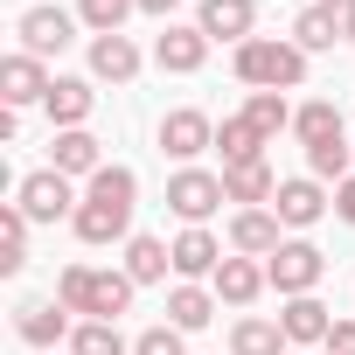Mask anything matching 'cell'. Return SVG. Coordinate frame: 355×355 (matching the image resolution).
<instances>
[{
  "instance_id": "1",
  "label": "cell",
  "mask_w": 355,
  "mask_h": 355,
  "mask_svg": "<svg viewBox=\"0 0 355 355\" xmlns=\"http://www.w3.org/2000/svg\"><path fill=\"white\" fill-rule=\"evenodd\" d=\"M132 209H139V174L125 160H105L84 182V202H77L70 230H77V244H125L132 237Z\"/></svg>"
},
{
  "instance_id": "2",
  "label": "cell",
  "mask_w": 355,
  "mask_h": 355,
  "mask_svg": "<svg viewBox=\"0 0 355 355\" xmlns=\"http://www.w3.org/2000/svg\"><path fill=\"white\" fill-rule=\"evenodd\" d=\"M230 70L244 91H300L306 84V49L293 35H251L230 49Z\"/></svg>"
},
{
  "instance_id": "3",
  "label": "cell",
  "mask_w": 355,
  "mask_h": 355,
  "mask_svg": "<svg viewBox=\"0 0 355 355\" xmlns=\"http://www.w3.org/2000/svg\"><path fill=\"white\" fill-rule=\"evenodd\" d=\"M132 279L125 272H105V265H63L56 272V300L70 306V313H84V320H119V313H132Z\"/></svg>"
},
{
  "instance_id": "4",
  "label": "cell",
  "mask_w": 355,
  "mask_h": 355,
  "mask_svg": "<svg viewBox=\"0 0 355 355\" xmlns=\"http://www.w3.org/2000/svg\"><path fill=\"white\" fill-rule=\"evenodd\" d=\"M15 202H21L28 223H70L77 202H84V189L70 182V174H56V167H35V174L15 182Z\"/></svg>"
},
{
  "instance_id": "5",
  "label": "cell",
  "mask_w": 355,
  "mask_h": 355,
  "mask_svg": "<svg viewBox=\"0 0 355 355\" xmlns=\"http://www.w3.org/2000/svg\"><path fill=\"white\" fill-rule=\"evenodd\" d=\"M265 279H272V293H279V300H300V293H313V286L327 279V258H320V244L286 237V244L265 258Z\"/></svg>"
},
{
  "instance_id": "6",
  "label": "cell",
  "mask_w": 355,
  "mask_h": 355,
  "mask_svg": "<svg viewBox=\"0 0 355 355\" xmlns=\"http://www.w3.org/2000/svg\"><path fill=\"white\" fill-rule=\"evenodd\" d=\"M153 139H160V153H167V160L196 167V160L216 146V119H209V112H196V105H174V112L160 119V132H153Z\"/></svg>"
},
{
  "instance_id": "7",
  "label": "cell",
  "mask_w": 355,
  "mask_h": 355,
  "mask_svg": "<svg viewBox=\"0 0 355 355\" xmlns=\"http://www.w3.org/2000/svg\"><path fill=\"white\" fill-rule=\"evenodd\" d=\"M167 209L182 216V223H209V216L223 209V174H209V167H174V174H167Z\"/></svg>"
},
{
  "instance_id": "8",
  "label": "cell",
  "mask_w": 355,
  "mask_h": 355,
  "mask_svg": "<svg viewBox=\"0 0 355 355\" xmlns=\"http://www.w3.org/2000/svg\"><path fill=\"white\" fill-rule=\"evenodd\" d=\"M77 28H84V21H77V8H28V15L15 21L21 49H28V56H42V63H49V56H63V49L77 42Z\"/></svg>"
},
{
  "instance_id": "9",
  "label": "cell",
  "mask_w": 355,
  "mask_h": 355,
  "mask_svg": "<svg viewBox=\"0 0 355 355\" xmlns=\"http://www.w3.org/2000/svg\"><path fill=\"white\" fill-rule=\"evenodd\" d=\"M153 63H160L167 77H196V70L209 63V35H202L196 21H160V35H153Z\"/></svg>"
},
{
  "instance_id": "10",
  "label": "cell",
  "mask_w": 355,
  "mask_h": 355,
  "mask_svg": "<svg viewBox=\"0 0 355 355\" xmlns=\"http://www.w3.org/2000/svg\"><path fill=\"white\" fill-rule=\"evenodd\" d=\"M49 63L42 56H28V49H15V56H0V105L8 112H28V105H42L49 98Z\"/></svg>"
},
{
  "instance_id": "11",
  "label": "cell",
  "mask_w": 355,
  "mask_h": 355,
  "mask_svg": "<svg viewBox=\"0 0 355 355\" xmlns=\"http://www.w3.org/2000/svg\"><path fill=\"white\" fill-rule=\"evenodd\" d=\"M327 209H334L327 202V182H313V174H293V182H279V196H272V216L286 230H313Z\"/></svg>"
},
{
  "instance_id": "12",
  "label": "cell",
  "mask_w": 355,
  "mask_h": 355,
  "mask_svg": "<svg viewBox=\"0 0 355 355\" xmlns=\"http://www.w3.org/2000/svg\"><path fill=\"white\" fill-rule=\"evenodd\" d=\"M223 244H230L237 258H272V251L286 244V223H279L272 209H230V223H223Z\"/></svg>"
},
{
  "instance_id": "13",
  "label": "cell",
  "mask_w": 355,
  "mask_h": 355,
  "mask_svg": "<svg viewBox=\"0 0 355 355\" xmlns=\"http://www.w3.org/2000/svg\"><path fill=\"white\" fill-rule=\"evenodd\" d=\"M15 334H21L28 348H56V341L77 334V313H70L63 300H21V306H15Z\"/></svg>"
},
{
  "instance_id": "14",
  "label": "cell",
  "mask_w": 355,
  "mask_h": 355,
  "mask_svg": "<svg viewBox=\"0 0 355 355\" xmlns=\"http://www.w3.org/2000/svg\"><path fill=\"white\" fill-rule=\"evenodd\" d=\"M196 28L209 42H251L258 35V0H196Z\"/></svg>"
},
{
  "instance_id": "15",
  "label": "cell",
  "mask_w": 355,
  "mask_h": 355,
  "mask_svg": "<svg viewBox=\"0 0 355 355\" xmlns=\"http://www.w3.org/2000/svg\"><path fill=\"white\" fill-rule=\"evenodd\" d=\"M223 258H230V244L209 223H182V237H174V279H216Z\"/></svg>"
},
{
  "instance_id": "16",
  "label": "cell",
  "mask_w": 355,
  "mask_h": 355,
  "mask_svg": "<svg viewBox=\"0 0 355 355\" xmlns=\"http://www.w3.org/2000/svg\"><path fill=\"white\" fill-rule=\"evenodd\" d=\"M49 167L70 174V182H91V174L105 167V139H98L91 125H77V132H49Z\"/></svg>"
},
{
  "instance_id": "17",
  "label": "cell",
  "mask_w": 355,
  "mask_h": 355,
  "mask_svg": "<svg viewBox=\"0 0 355 355\" xmlns=\"http://www.w3.org/2000/svg\"><path fill=\"white\" fill-rule=\"evenodd\" d=\"M42 112H49L56 132H77V125H91V112H98V84H91V77H56L49 98H42Z\"/></svg>"
},
{
  "instance_id": "18",
  "label": "cell",
  "mask_w": 355,
  "mask_h": 355,
  "mask_svg": "<svg viewBox=\"0 0 355 355\" xmlns=\"http://www.w3.org/2000/svg\"><path fill=\"white\" fill-rule=\"evenodd\" d=\"M209 286H216V300H223V306H237V313H244V306H258V293H265L272 279H265V258H237V251H230V258L216 265V279H209Z\"/></svg>"
},
{
  "instance_id": "19",
  "label": "cell",
  "mask_w": 355,
  "mask_h": 355,
  "mask_svg": "<svg viewBox=\"0 0 355 355\" xmlns=\"http://www.w3.org/2000/svg\"><path fill=\"white\" fill-rule=\"evenodd\" d=\"M279 327H286V341H293V348H327L334 313H327L313 293H300V300H286V306H279Z\"/></svg>"
},
{
  "instance_id": "20",
  "label": "cell",
  "mask_w": 355,
  "mask_h": 355,
  "mask_svg": "<svg viewBox=\"0 0 355 355\" xmlns=\"http://www.w3.org/2000/svg\"><path fill=\"white\" fill-rule=\"evenodd\" d=\"M272 196H279V174H272V160L223 167V202H237V209H272Z\"/></svg>"
},
{
  "instance_id": "21",
  "label": "cell",
  "mask_w": 355,
  "mask_h": 355,
  "mask_svg": "<svg viewBox=\"0 0 355 355\" xmlns=\"http://www.w3.org/2000/svg\"><path fill=\"white\" fill-rule=\"evenodd\" d=\"M216 286H202V279H174V293H167V327H182V334H196V327H209L216 320Z\"/></svg>"
},
{
  "instance_id": "22",
  "label": "cell",
  "mask_w": 355,
  "mask_h": 355,
  "mask_svg": "<svg viewBox=\"0 0 355 355\" xmlns=\"http://www.w3.org/2000/svg\"><path fill=\"white\" fill-rule=\"evenodd\" d=\"M139 63H146V56H139L132 35H91V77H98V84H132Z\"/></svg>"
},
{
  "instance_id": "23",
  "label": "cell",
  "mask_w": 355,
  "mask_h": 355,
  "mask_svg": "<svg viewBox=\"0 0 355 355\" xmlns=\"http://www.w3.org/2000/svg\"><path fill=\"white\" fill-rule=\"evenodd\" d=\"M119 272H125L132 286H160V279L174 272V244H160V237H139V230H132V237H125V265H119Z\"/></svg>"
},
{
  "instance_id": "24",
  "label": "cell",
  "mask_w": 355,
  "mask_h": 355,
  "mask_svg": "<svg viewBox=\"0 0 355 355\" xmlns=\"http://www.w3.org/2000/svg\"><path fill=\"white\" fill-rule=\"evenodd\" d=\"M293 341H286V327H279V313L265 320V313H237L230 320V355H286Z\"/></svg>"
},
{
  "instance_id": "25",
  "label": "cell",
  "mask_w": 355,
  "mask_h": 355,
  "mask_svg": "<svg viewBox=\"0 0 355 355\" xmlns=\"http://www.w3.org/2000/svg\"><path fill=\"white\" fill-rule=\"evenodd\" d=\"M265 146H272V139H265V132H258V125H251L244 112H230V119L216 125V153H223V167H244V160H265Z\"/></svg>"
},
{
  "instance_id": "26",
  "label": "cell",
  "mask_w": 355,
  "mask_h": 355,
  "mask_svg": "<svg viewBox=\"0 0 355 355\" xmlns=\"http://www.w3.org/2000/svg\"><path fill=\"white\" fill-rule=\"evenodd\" d=\"M348 125H341V105L334 98H306L300 112H293V139L300 146H320V139H341Z\"/></svg>"
},
{
  "instance_id": "27",
  "label": "cell",
  "mask_w": 355,
  "mask_h": 355,
  "mask_svg": "<svg viewBox=\"0 0 355 355\" xmlns=\"http://www.w3.org/2000/svg\"><path fill=\"white\" fill-rule=\"evenodd\" d=\"M28 230L35 223L21 216V202H0V272H8V279L28 265Z\"/></svg>"
},
{
  "instance_id": "28",
  "label": "cell",
  "mask_w": 355,
  "mask_h": 355,
  "mask_svg": "<svg viewBox=\"0 0 355 355\" xmlns=\"http://www.w3.org/2000/svg\"><path fill=\"white\" fill-rule=\"evenodd\" d=\"M306 174H313V182H348V174H355V146H348V132L341 139H320V146H306Z\"/></svg>"
},
{
  "instance_id": "29",
  "label": "cell",
  "mask_w": 355,
  "mask_h": 355,
  "mask_svg": "<svg viewBox=\"0 0 355 355\" xmlns=\"http://www.w3.org/2000/svg\"><path fill=\"white\" fill-rule=\"evenodd\" d=\"M293 42H300L306 56L334 49V42H341V15H327V8H300V15H293Z\"/></svg>"
},
{
  "instance_id": "30",
  "label": "cell",
  "mask_w": 355,
  "mask_h": 355,
  "mask_svg": "<svg viewBox=\"0 0 355 355\" xmlns=\"http://www.w3.org/2000/svg\"><path fill=\"white\" fill-rule=\"evenodd\" d=\"M293 112H300V105H286V91H251V98H244V119H251L265 139L293 132Z\"/></svg>"
},
{
  "instance_id": "31",
  "label": "cell",
  "mask_w": 355,
  "mask_h": 355,
  "mask_svg": "<svg viewBox=\"0 0 355 355\" xmlns=\"http://www.w3.org/2000/svg\"><path fill=\"white\" fill-rule=\"evenodd\" d=\"M70 355H132V341L119 334V320H77Z\"/></svg>"
},
{
  "instance_id": "32",
  "label": "cell",
  "mask_w": 355,
  "mask_h": 355,
  "mask_svg": "<svg viewBox=\"0 0 355 355\" xmlns=\"http://www.w3.org/2000/svg\"><path fill=\"white\" fill-rule=\"evenodd\" d=\"M132 15H139V0H77V21L91 35H125Z\"/></svg>"
},
{
  "instance_id": "33",
  "label": "cell",
  "mask_w": 355,
  "mask_h": 355,
  "mask_svg": "<svg viewBox=\"0 0 355 355\" xmlns=\"http://www.w3.org/2000/svg\"><path fill=\"white\" fill-rule=\"evenodd\" d=\"M132 355H189V334H182V327H146V334L132 341Z\"/></svg>"
},
{
  "instance_id": "34",
  "label": "cell",
  "mask_w": 355,
  "mask_h": 355,
  "mask_svg": "<svg viewBox=\"0 0 355 355\" xmlns=\"http://www.w3.org/2000/svg\"><path fill=\"white\" fill-rule=\"evenodd\" d=\"M327 355H355V313H348V320H334V334H327Z\"/></svg>"
},
{
  "instance_id": "35",
  "label": "cell",
  "mask_w": 355,
  "mask_h": 355,
  "mask_svg": "<svg viewBox=\"0 0 355 355\" xmlns=\"http://www.w3.org/2000/svg\"><path fill=\"white\" fill-rule=\"evenodd\" d=\"M334 216H341V223H355V174H348V182L334 189Z\"/></svg>"
},
{
  "instance_id": "36",
  "label": "cell",
  "mask_w": 355,
  "mask_h": 355,
  "mask_svg": "<svg viewBox=\"0 0 355 355\" xmlns=\"http://www.w3.org/2000/svg\"><path fill=\"white\" fill-rule=\"evenodd\" d=\"M174 8H182V0H139V15H153V21H167Z\"/></svg>"
},
{
  "instance_id": "37",
  "label": "cell",
  "mask_w": 355,
  "mask_h": 355,
  "mask_svg": "<svg viewBox=\"0 0 355 355\" xmlns=\"http://www.w3.org/2000/svg\"><path fill=\"white\" fill-rule=\"evenodd\" d=\"M313 8H327V15H348V8H355V0H313Z\"/></svg>"
},
{
  "instance_id": "38",
  "label": "cell",
  "mask_w": 355,
  "mask_h": 355,
  "mask_svg": "<svg viewBox=\"0 0 355 355\" xmlns=\"http://www.w3.org/2000/svg\"><path fill=\"white\" fill-rule=\"evenodd\" d=\"M341 42H355V8H348V15H341Z\"/></svg>"
},
{
  "instance_id": "39",
  "label": "cell",
  "mask_w": 355,
  "mask_h": 355,
  "mask_svg": "<svg viewBox=\"0 0 355 355\" xmlns=\"http://www.w3.org/2000/svg\"><path fill=\"white\" fill-rule=\"evenodd\" d=\"M286 355H300V348H286Z\"/></svg>"
}]
</instances>
